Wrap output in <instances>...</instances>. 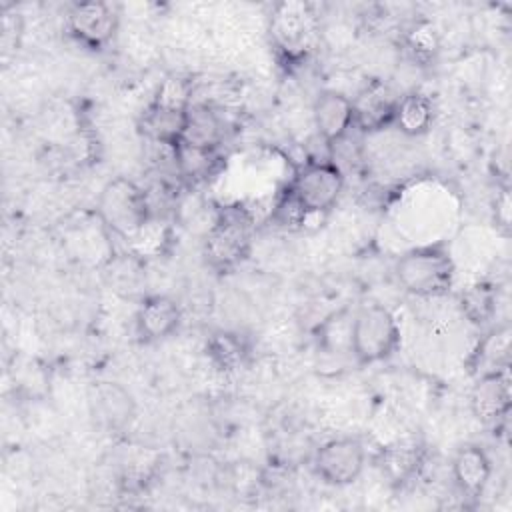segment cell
<instances>
[{
	"mask_svg": "<svg viewBox=\"0 0 512 512\" xmlns=\"http://www.w3.org/2000/svg\"><path fill=\"white\" fill-rule=\"evenodd\" d=\"M394 274L398 284L412 296L446 294L454 282V260L446 244H426L404 252Z\"/></svg>",
	"mask_w": 512,
	"mask_h": 512,
	"instance_id": "obj_1",
	"label": "cell"
},
{
	"mask_svg": "<svg viewBox=\"0 0 512 512\" xmlns=\"http://www.w3.org/2000/svg\"><path fill=\"white\" fill-rule=\"evenodd\" d=\"M402 332L396 316L382 304H364L354 310L350 354L360 366L378 364L398 352Z\"/></svg>",
	"mask_w": 512,
	"mask_h": 512,
	"instance_id": "obj_2",
	"label": "cell"
},
{
	"mask_svg": "<svg viewBox=\"0 0 512 512\" xmlns=\"http://www.w3.org/2000/svg\"><path fill=\"white\" fill-rule=\"evenodd\" d=\"M102 224L120 238L138 236L152 218L148 194L130 178L118 176L104 184L96 204Z\"/></svg>",
	"mask_w": 512,
	"mask_h": 512,
	"instance_id": "obj_3",
	"label": "cell"
},
{
	"mask_svg": "<svg viewBox=\"0 0 512 512\" xmlns=\"http://www.w3.org/2000/svg\"><path fill=\"white\" fill-rule=\"evenodd\" d=\"M252 250V218L242 208H224L204 238V258L216 272H230Z\"/></svg>",
	"mask_w": 512,
	"mask_h": 512,
	"instance_id": "obj_4",
	"label": "cell"
},
{
	"mask_svg": "<svg viewBox=\"0 0 512 512\" xmlns=\"http://www.w3.org/2000/svg\"><path fill=\"white\" fill-rule=\"evenodd\" d=\"M306 216L328 212L344 190V172L332 160H310L300 166L286 188Z\"/></svg>",
	"mask_w": 512,
	"mask_h": 512,
	"instance_id": "obj_5",
	"label": "cell"
},
{
	"mask_svg": "<svg viewBox=\"0 0 512 512\" xmlns=\"http://www.w3.org/2000/svg\"><path fill=\"white\" fill-rule=\"evenodd\" d=\"M120 16L108 2H76L66 14L68 34L88 50H104L116 36Z\"/></svg>",
	"mask_w": 512,
	"mask_h": 512,
	"instance_id": "obj_6",
	"label": "cell"
},
{
	"mask_svg": "<svg viewBox=\"0 0 512 512\" xmlns=\"http://www.w3.org/2000/svg\"><path fill=\"white\" fill-rule=\"evenodd\" d=\"M366 466V450L360 440L344 436L324 442L314 456L316 476L330 486H348L360 478Z\"/></svg>",
	"mask_w": 512,
	"mask_h": 512,
	"instance_id": "obj_7",
	"label": "cell"
},
{
	"mask_svg": "<svg viewBox=\"0 0 512 512\" xmlns=\"http://www.w3.org/2000/svg\"><path fill=\"white\" fill-rule=\"evenodd\" d=\"M88 410L96 426L120 432L136 418V400L120 382L96 380L88 388Z\"/></svg>",
	"mask_w": 512,
	"mask_h": 512,
	"instance_id": "obj_8",
	"label": "cell"
},
{
	"mask_svg": "<svg viewBox=\"0 0 512 512\" xmlns=\"http://www.w3.org/2000/svg\"><path fill=\"white\" fill-rule=\"evenodd\" d=\"M182 322L178 302L166 294L142 298L136 310V334L142 342H160L170 338Z\"/></svg>",
	"mask_w": 512,
	"mask_h": 512,
	"instance_id": "obj_9",
	"label": "cell"
},
{
	"mask_svg": "<svg viewBox=\"0 0 512 512\" xmlns=\"http://www.w3.org/2000/svg\"><path fill=\"white\" fill-rule=\"evenodd\" d=\"M314 124L326 144H338L354 128V102L336 90L322 92L314 102Z\"/></svg>",
	"mask_w": 512,
	"mask_h": 512,
	"instance_id": "obj_10",
	"label": "cell"
},
{
	"mask_svg": "<svg viewBox=\"0 0 512 512\" xmlns=\"http://www.w3.org/2000/svg\"><path fill=\"white\" fill-rule=\"evenodd\" d=\"M472 414L486 424H494L510 410L508 368L480 374L470 392Z\"/></svg>",
	"mask_w": 512,
	"mask_h": 512,
	"instance_id": "obj_11",
	"label": "cell"
},
{
	"mask_svg": "<svg viewBox=\"0 0 512 512\" xmlns=\"http://www.w3.org/2000/svg\"><path fill=\"white\" fill-rule=\"evenodd\" d=\"M354 102V128L376 132L394 124L398 98L380 82H372Z\"/></svg>",
	"mask_w": 512,
	"mask_h": 512,
	"instance_id": "obj_12",
	"label": "cell"
},
{
	"mask_svg": "<svg viewBox=\"0 0 512 512\" xmlns=\"http://www.w3.org/2000/svg\"><path fill=\"white\" fill-rule=\"evenodd\" d=\"M452 476L462 496L480 498L490 482L492 462L480 446H462L452 460Z\"/></svg>",
	"mask_w": 512,
	"mask_h": 512,
	"instance_id": "obj_13",
	"label": "cell"
},
{
	"mask_svg": "<svg viewBox=\"0 0 512 512\" xmlns=\"http://www.w3.org/2000/svg\"><path fill=\"white\" fill-rule=\"evenodd\" d=\"M312 12L308 4L302 2H282L276 6L272 18V32L278 44L288 50L296 52L308 42L312 32Z\"/></svg>",
	"mask_w": 512,
	"mask_h": 512,
	"instance_id": "obj_14",
	"label": "cell"
},
{
	"mask_svg": "<svg viewBox=\"0 0 512 512\" xmlns=\"http://www.w3.org/2000/svg\"><path fill=\"white\" fill-rule=\"evenodd\" d=\"M186 116L188 108H174V106H164L152 100V104L146 108L142 126L144 132L158 144L168 146L174 150L182 142V134L186 128Z\"/></svg>",
	"mask_w": 512,
	"mask_h": 512,
	"instance_id": "obj_15",
	"label": "cell"
},
{
	"mask_svg": "<svg viewBox=\"0 0 512 512\" xmlns=\"http://www.w3.org/2000/svg\"><path fill=\"white\" fill-rule=\"evenodd\" d=\"M224 138V122L210 106L192 104L186 116V128L180 144H190L196 148L218 150Z\"/></svg>",
	"mask_w": 512,
	"mask_h": 512,
	"instance_id": "obj_16",
	"label": "cell"
},
{
	"mask_svg": "<svg viewBox=\"0 0 512 512\" xmlns=\"http://www.w3.org/2000/svg\"><path fill=\"white\" fill-rule=\"evenodd\" d=\"M422 458L424 448L416 440H398L382 450L380 468L390 482L402 484L408 482L418 472Z\"/></svg>",
	"mask_w": 512,
	"mask_h": 512,
	"instance_id": "obj_17",
	"label": "cell"
},
{
	"mask_svg": "<svg viewBox=\"0 0 512 512\" xmlns=\"http://www.w3.org/2000/svg\"><path fill=\"white\" fill-rule=\"evenodd\" d=\"M434 120V106L432 100L422 92H410L398 98L394 124L406 136H420L428 132Z\"/></svg>",
	"mask_w": 512,
	"mask_h": 512,
	"instance_id": "obj_18",
	"label": "cell"
},
{
	"mask_svg": "<svg viewBox=\"0 0 512 512\" xmlns=\"http://www.w3.org/2000/svg\"><path fill=\"white\" fill-rule=\"evenodd\" d=\"M352 316H354V312L350 308H342V310L328 314L316 328L318 348L328 354L350 352Z\"/></svg>",
	"mask_w": 512,
	"mask_h": 512,
	"instance_id": "obj_19",
	"label": "cell"
},
{
	"mask_svg": "<svg viewBox=\"0 0 512 512\" xmlns=\"http://www.w3.org/2000/svg\"><path fill=\"white\" fill-rule=\"evenodd\" d=\"M510 360V330L508 326L496 328L484 336L474 352V368L480 374L506 370Z\"/></svg>",
	"mask_w": 512,
	"mask_h": 512,
	"instance_id": "obj_20",
	"label": "cell"
},
{
	"mask_svg": "<svg viewBox=\"0 0 512 512\" xmlns=\"http://www.w3.org/2000/svg\"><path fill=\"white\" fill-rule=\"evenodd\" d=\"M206 354L218 370H236L246 358L244 340L232 332H216L208 338Z\"/></svg>",
	"mask_w": 512,
	"mask_h": 512,
	"instance_id": "obj_21",
	"label": "cell"
},
{
	"mask_svg": "<svg viewBox=\"0 0 512 512\" xmlns=\"http://www.w3.org/2000/svg\"><path fill=\"white\" fill-rule=\"evenodd\" d=\"M174 160L180 168V172L186 178H206L212 174V170L218 164V150H206V148H196L190 144H178L174 150Z\"/></svg>",
	"mask_w": 512,
	"mask_h": 512,
	"instance_id": "obj_22",
	"label": "cell"
},
{
	"mask_svg": "<svg viewBox=\"0 0 512 512\" xmlns=\"http://www.w3.org/2000/svg\"><path fill=\"white\" fill-rule=\"evenodd\" d=\"M462 310L474 324H484L492 320L496 310V296L490 286L474 284L462 294Z\"/></svg>",
	"mask_w": 512,
	"mask_h": 512,
	"instance_id": "obj_23",
	"label": "cell"
},
{
	"mask_svg": "<svg viewBox=\"0 0 512 512\" xmlns=\"http://www.w3.org/2000/svg\"><path fill=\"white\" fill-rule=\"evenodd\" d=\"M406 44H408V50L412 52V56L420 62H428L434 58V54L438 52V32L434 28L432 22L428 20H420V22H414L412 28L408 30L406 34Z\"/></svg>",
	"mask_w": 512,
	"mask_h": 512,
	"instance_id": "obj_24",
	"label": "cell"
},
{
	"mask_svg": "<svg viewBox=\"0 0 512 512\" xmlns=\"http://www.w3.org/2000/svg\"><path fill=\"white\" fill-rule=\"evenodd\" d=\"M494 212H496V226L502 228L504 232H508L510 228V196H508V188H502L496 196V204H494Z\"/></svg>",
	"mask_w": 512,
	"mask_h": 512,
	"instance_id": "obj_25",
	"label": "cell"
}]
</instances>
